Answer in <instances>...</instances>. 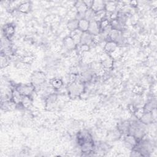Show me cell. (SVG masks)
<instances>
[{"label":"cell","mask_w":157,"mask_h":157,"mask_svg":"<svg viewBox=\"0 0 157 157\" xmlns=\"http://www.w3.org/2000/svg\"><path fill=\"white\" fill-rule=\"evenodd\" d=\"M128 132L129 134L134 136L137 139L144 137L145 134V128L140 123H133L130 124Z\"/></svg>","instance_id":"1"},{"label":"cell","mask_w":157,"mask_h":157,"mask_svg":"<svg viewBox=\"0 0 157 157\" xmlns=\"http://www.w3.org/2000/svg\"><path fill=\"white\" fill-rule=\"evenodd\" d=\"M68 93L70 96L75 98L78 96L83 91V85L78 82H72L67 86Z\"/></svg>","instance_id":"2"},{"label":"cell","mask_w":157,"mask_h":157,"mask_svg":"<svg viewBox=\"0 0 157 157\" xmlns=\"http://www.w3.org/2000/svg\"><path fill=\"white\" fill-rule=\"evenodd\" d=\"M34 86L33 85L21 84L17 88L16 90L22 96H30L34 90Z\"/></svg>","instance_id":"3"},{"label":"cell","mask_w":157,"mask_h":157,"mask_svg":"<svg viewBox=\"0 0 157 157\" xmlns=\"http://www.w3.org/2000/svg\"><path fill=\"white\" fill-rule=\"evenodd\" d=\"M101 31L100 23L96 20L90 21L88 32L93 36H97L99 34Z\"/></svg>","instance_id":"4"},{"label":"cell","mask_w":157,"mask_h":157,"mask_svg":"<svg viewBox=\"0 0 157 157\" xmlns=\"http://www.w3.org/2000/svg\"><path fill=\"white\" fill-rule=\"evenodd\" d=\"M110 38V40H112L117 44L121 42L123 40V35L120 31L115 30V29H111L110 31L109 36Z\"/></svg>","instance_id":"5"},{"label":"cell","mask_w":157,"mask_h":157,"mask_svg":"<svg viewBox=\"0 0 157 157\" xmlns=\"http://www.w3.org/2000/svg\"><path fill=\"white\" fill-rule=\"evenodd\" d=\"M31 80L33 85L36 86L40 85L45 82V75L40 72L34 73L31 77Z\"/></svg>","instance_id":"6"},{"label":"cell","mask_w":157,"mask_h":157,"mask_svg":"<svg viewBox=\"0 0 157 157\" xmlns=\"http://www.w3.org/2000/svg\"><path fill=\"white\" fill-rule=\"evenodd\" d=\"M94 42V36L91 35L88 31L82 33L80 37V44H84L89 45Z\"/></svg>","instance_id":"7"},{"label":"cell","mask_w":157,"mask_h":157,"mask_svg":"<svg viewBox=\"0 0 157 157\" xmlns=\"http://www.w3.org/2000/svg\"><path fill=\"white\" fill-rule=\"evenodd\" d=\"M105 3L103 1H93L91 9L93 10L94 12H98L101 10H105Z\"/></svg>","instance_id":"8"},{"label":"cell","mask_w":157,"mask_h":157,"mask_svg":"<svg viewBox=\"0 0 157 157\" xmlns=\"http://www.w3.org/2000/svg\"><path fill=\"white\" fill-rule=\"evenodd\" d=\"M137 140L138 139L136 137H135L134 136L129 134H128L124 137L125 144L128 147H132V148L134 147L138 142Z\"/></svg>","instance_id":"9"},{"label":"cell","mask_w":157,"mask_h":157,"mask_svg":"<svg viewBox=\"0 0 157 157\" xmlns=\"http://www.w3.org/2000/svg\"><path fill=\"white\" fill-rule=\"evenodd\" d=\"M140 122L143 124H150L153 120L151 112H144L142 116L140 117Z\"/></svg>","instance_id":"10"},{"label":"cell","mask_w":157,"mask_h":157,"mask_svg":"<svg viewBox=\"0 0 157 157\" xmlns=\"http://www.w3.org/2000/svg\"><path fill=\"white\" fill-rule=\"evenodd\" d=\"M118 44L112 40H109L106 42L104 46V50L107 53H112L117 49Z\"/></svg>","instance_id":"11"},{"label":"cell","mask_w":157,"mask_h":157,"mask_svg":"<svg viewBox=\"0 0 157 157\" xmlns=\"http://www.w3.org/2000/svg\"><path fill=\"white\" fill-rule=\"evenodd\" d=\"M63 44L64 47L68 50L74 49L75 47L76 44L75 43L74 39L71 36H67L64 39Z\"/></svg>","instance_id":"12"},{"label":"cell","mask_w":157,"mask_h":157,"mask_svg":"<svg viewBox=\"0 0 157 157\" xmlns=\"http://www.w3.org/2000/svg\"><path fill=\"white\" fill-rule=\"evenodd\" d=\"M14 32H15L14 26L10 24L5 25L3 28V33L4 34V37L7 38H9L12 36H13Z\"/></svg>","instance_id":"13"},{"label":"cell","mask_w":157,"mask_h":157,"mask_svg":"<svg viewBox=\"0 0 157 157\" xmlns=\"http://www.w3.org/2000/svg\"><path fill=\"white\" fill-rule=\"evenodd\" d=\"M90 21L86 20L85 18H82L78 20V29L81 31L82 33L88 31V27H89Z\"/></svg>","instance_id":"14"},{"label":"cell","mask_w":157,"mask_h":157,"mask_svg":"<svg viewBox=\"0 0 157 157\" xmlns=\"http://www.w3.org/2000/svg\"><path fill=\"white\" fill-rule=\"evenodd\" d=\"M78 26V20L76 18H73L69 20L67 23V28L71 31L77 29Z\"/></svg>","instance_id":"15"},{"label":"cell","mask_w":157,"mask_h":157,"mask_svg":"<svg viewBox=\"0 0 157 157\" xmlns=\"http://www.w3.org/2000/svg\"><path fill=\"white\" fill-rule=\"evenodd\" d=\"M95 16H96V12H94L92 9L88 8L85 13L84 18L88 20V21H91L95 20Z\"/></svg>","instance_id":"16"},{"label":"cell","mask_w":157,"mask_h":157,"mask_svg":"<svg viewBox=\"0 0 157 157\" xmlns=\"http://www.w3.org/2000/svg\"><path fill=\"white\" fill-rule=\"evenodd\" d=\"M129 126H130V123L129 122H127V121L122 122L118 124V130L120 132H122V133L128 132Z\"/></svg>","instance_id":"17"},{"label":"cell","mask_w":157,"mask_h":157,"mask_svg":"<svg viewBox=\"0 0 157 157\" xmlns=\"http://www.w3.org/2000/svg\"><path fill=\"white\" fill-rule=\"evenodd\" d=\"M118 7V5L115 2H108L107 3H105V10H106L108 12L113 13Z\"/></svg>","instance_id":"18"},{"label":"cell","mask_w":157,"mask_h":157,"mask_svg":"<svg viewBox=\"0 0 157 157\" xmlns=\"http://www.w3.org/2000/svg\"><path fill=\"white\" fill-rule=\"evenodd\" d=\"M51 85L53 86V88L58 89L62 86L63 82L59 78H53L51 82Z\"/></svg>","instance_id":"19"},{"label":"cell","mask_w":157,"mask_h":157,"mask_svg":"<svg viewBox=\"0 0 157 157\" xmlns=\"http://www.w3.org/2000/svg\"><path fill=\"white\" fill-rule=\"evenodd\" d=\"M30 9V4L29 2H25L20 5L19 6V10L21 12L26 13L29 11Z\"/></svg>","instance_id":"20"}]
</instances>
